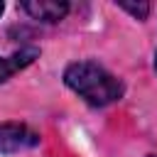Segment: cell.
<instances>
[{"label": "cell", "mask_w": 157, "mask_h": 157, "mask_svg": "<svg viewBox=\"0 0 157 157\" xmlns=\"http://www.w3.org/2000/svg\"><path fill=\"white\" fill-rule=\"evenodd\" d=\"M155 66H157V56H155Z\"/></svg>", "instance_id": "7"}, {"label": "cell", "mask_w": 157, "mask_h": 157, "mask_svg": "<svg viewBox=\"0 0 157 157\" xmlns=\"http://www.w3.org/2000/svg\"><path fill=\"white\" fill-rule=\"evenodd\" d=\"M118 7H123V10H128L132 17H137V20H145L147 17V12H150V5L147 2H118Z\"/></svg>", "instance_id": "5"}, {"label": "cell", "mask_w": 157, "mask_h": 157, "mask_svg": "<svg viewBox=\"0 0 157 157\" xmlns=\"http://www.w3.org/2000/svg\"><path fill=\"white\" fill-rule=\"evenodd\" d=\"M37 56H39V49H37V47H22V49H17V52L10 54V56H0V83H5V81H7L12 74H17L20 69L29 66Z\"/></svg>", "instance_id": "4"}, {"label": "cell", "mask_w": 157, "mask_h": 157, "mask_svg": "<svg viewBox=\"0 0 157 157\" xmlns=\"http://www.w3.org/2000/svg\"><path fill=\"white\" fill-rule=\"evenodd\" d=\"M64 83L78 93L86 103L103 108L123 98V83L118 76H113L108 69H103L96 61H74L64 71Z\"/></svg>", "instance_id": "1"}, {"label": "cell", "mask_w": 157, "mask_h": 157, "mask_svg": "<svg viewBox=\"0 0 157 157\" xmlns=\"http://www.w3.org/2000/svg\"><path fill=\"white\" fill-rule=\"evenodd\" d=\"M32 20L42 22H59L69 12V2H56V0H34V2H22L20 5Z\"/></svg>", "instance_id": "3"}, {"label": "cell", "mask_w": 157, "mask_h": 157, "mask_svg": "<svg viewBox=\"0 0 157 157\" xmlns=\"http://www.w3.org/2000/svg\"><path fill=\"white\" fill-rule=\"evenodd\" d=\"M39 145V135L22 125V123H2L0 125V152L2 155H15V152H25Z\"/></svg>", "instance_id": "2"}, {"label": "cell", "mask_w": 157, "mask_h": 157, "mask_svg": "<svg viewBox=\"0 0 157 157\" xmlns=\"http://www.w3.org/2000/svg\"><path fill=\"white\" fill-rule=\"evenodd\" d=\"M2 7H5V5H2V2H0V12H2Z\"/></svg>", "instance_id": "6"}, {"label": "cell", "mask_w": 157, "mask_h": 157, "mask_svg": "<svg viewBox=\"0 0 157 157\" xmlns=\"http://www.w3.org/2000/svg\"><path fill=\"white\" fill-rule=\"evenodd\" d=\"M152 157H155V155H152Z\"/></svg>", "instance_id": "8"}]
</instances>
